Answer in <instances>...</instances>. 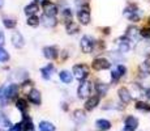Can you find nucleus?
<instances>
[{
    "mask_svg": "<svg viewBox=\"0 0 150 131\" xmlns=\"http://www.w3.org/2000/svg\"><path fill=\"white\" fill-rule=\"evenodd\" d=\"M43 20H45V21H43V24L47 26V28H48V26H50V28H54V26L57 24V21L55 20V17H47V16H45V19H43Z\"/></svg>",
    "mask_w": 150,
    "mask_h": 131,
    "instance_id": "31",
    "label": "nucleus"
},
{
    "mask_svg": "<svg viewBox=\"0 0 150 131\" xmlns=\"http://www.w3.org/2000/svg\"><path fill=\"white\" fill-rule=\"evenodd\" d=\"M80 47H81L82 52H85V54H90V52L93 51V47H94V41L91 39V37L83 36L81 38V42H80Z\"/></svg>",
    "mask_w": 150,
    "mask_h": 131,
    "instance_id": "5",
    "label": "nucleus"
},
{
    "mask_svg": "<svg viewBox=\"0 0 150 131\" xmlns=\"http://www.w3.org/2000/svg\"><path fill=\"white\" fill-rule=\"evenodd\" d=\"M18 89H20V87L17 85V84H11V85H8L7 88H5V91H4L5 102H7V101L13 100V98L18 94Z\"/></svg>",
    "mask_w": 150,
    "mask_h": 131,
    "instance_id": "7",
    "label": "nucleus"
},
{
    "mask_svg": "<svg viewBox=\"0 0 150 131\" xmlns=\"http://www.w3.org/2000/svg\"><path fill=\"white\" fill-rule=\"evenodd\" d=\"M96 91L99 96H105L108 91V85L105 83H97L96 84Z\"/></svg>",
    "mask_w": 150,
    "mask_h": 131,
    "instance_id": "24",
    "label": "nucleus"
},
{
    "mask_svg": "<svg viewBox=\"0 0 150 131\" xmlns=\"http://www.w3.org/2000/svg\"><path fill=\"white\" fill-rule=\"evenodd\" d=\"M73 75L77 80L83 81L89 76V67L86 64H76L73 66Z\"/></svg>",
    "mask_w": 150,
    "mask_h": 131,
    "instance_id": "1",
    "label": "nucleus"
},
{
    "mask_svg": "<svg viewBox=\"0 0 150 131\" xmlns=\"http://www.w3.org/2000/svg\"><path fill=\"white\" fill-rule=\"evenodd\" d=\"M91 67L96 71H103V69H108L111 67V63L106 58H96L93 60V63H91Z\"/></svg>",
    "mask_w": 150,
    "mask_h": 131,
    "instance_id": "6",
    "label": "nucleus"
},
{
    "mask_svg": "<svg viewBox=\"0 0 150 131\" xmlns=\"http://www.w3.org/2000/svg\"><path fill=\"white\" fill-rule=\"evenodd\" d=\"M124 14L128 17L131 21L133 22H137L138 20L141 19V14H140V11L137 9L136 5H128V7L124 9Z\"/></svg>",
    "mask_w": 150,
    "mask_h": 131,
    "instance_id": "4",
    "label": "nucleus"
},
{
    "mask_svg": "<svg viewBox=\"0 0 150 131\" xmlns=\"http://www.w3.org/2000/svg\"><path fill=\"white\" fill-rule=\"evenodd\" d=\"M128 41H129L128 38H119L116 41L120 52H127L129 50V42H128Z\"/></svg>",
    "mask_w": 150,
    "mask_h": 131,
    "instance_id": "22",
    "label": "nucleus"
},
{
    "mask_svg": "<svg viewBox=\"0 0 150 131\" xmlns=\"http://www.w3.org/2000/svg\"><path fill=\"white\" fill-rule=\"evenodd\" d=\"M5 43V37H4V33L0 31V47H3V45Z\"/></svg>",
    "mask_w": 150,
    "mask_h": 131,
    "instance_id": "39",
    "label": "nucleus"
},
{
    "mask_svg": "<svg viewBox=\"0 0 150 131\" xmlns=\"http://www.w3.org/2000/svg\"><path fill=\"white\" fill-rule=\"evenodd\" d=\"M140 33H141V37H144V38H146V39H150V26L144 28Z\"/></svg>",
    "mask_w": 150,
    "mask_h": 131,
    "instance_id": "37",
    "label": "nucleus"
},
{
    "mask_svg": "<svg viewBox=\"0 0 150 131\" xmlns=\"http://www.w3.org/2000/svg\"><path fill=\"white\" fill-rule=\"evenodd\" d=\"M149 24H150V17H149Z\"/></svg>",
    "mask_w": 150,
    "mask_h": 131,
    "instance_id": "43",
    "label": "nucleus"
},
{
    "mask_svg": "<svg viewBox=\"0 0 150 131\" xmlns=\"http://www.w3.org/2000/svg\"><path fill=\"white\" fill-rule=\"evenodd\" d=\"M98 104H99V96H91V97H89L88 100H86L85 109L91 112V110H94L98 106Z\"/></svg>",
    "mask_w": 150,
    "mask_h": 131,
    "instance_id": "14",
    "label": "nucleus"
},
{
    "mask_svg": "<svg viewBox=\"0 0 150 131\" xmlns=\"http://www.w3.org/2000/svg\"><path fill=\"white\" fill-rule=\"evenodd\" d=\"M96 126L99 131H107L111 129V122L107 121V119H97Z\"/></svg>",
    "mask_w": 150,
    "mask_h": 131,
    "instance_id": "19",
    "label": "nucleus"
},
{
    "mask_svg": "<svg viewBox=\"0 0 150 131\" xmlns=\"http://www.w3.org/2000/svg\"><path fill=\"white\" fill-rule=\"evenodd\" d=\"M39 11V7L37 3H30L29 5L25 7V13L28 14V16H35V13Z\"/></svg>",
    "mask_w": 150,
    "mask_h": 131,
    "instance_id": "21",
    "label": "nucleus"
},
{
    "mask_svg": "<svg viewBox=\"0 0 150 131\" xmlns=\"http://www.w3.org/2000/svg\"><path fill=\"white\" fill-rule=\"evenodd\" d=\"M48 0H35V3H39V4H45V3H47Z\"/></svg>",
    "mask_w": 150,
    "mask_h": 131,
    "instance_id": "41",
    "label": "nucleus"
},
{
    "mask_svg": "<svg viewBox=\"0 0 150 131\" xmlns=\"http://www.w3.org/2000/svg\"><path fill=\"white\" fill-rule=\"evenodd\" d=\"M39 22H41V20H39V17H37V16H29L28 17V25L29 26H38L39 25Z\"/></svg>",
    "mask_w": 150,
    "mask_h": 131,
    "instance_id": "29",
    "label": "nucleus"
},
{
    "mask_svg": "<svg viewBox=\"0 0 150 131\" xmlns=\"http://www.w3.org/2000/svg\"><path fill=\"white\" fill-rule=\"evenodd\" d=\"M43 5V12H45V16L47 17H55L57 14V7L56 4H54V3L51 1H47Z\"/></svg>",
    "mask_w": 150,
    "mask_h": 131,
    "instance_id": "9",
    "label": "nucleus"
},
{
    "mask_svg": "<svg viewBox=\"0 0 150 131\" xmlns=\"http://www.w3.org/2000/svg\"><path fill=\"white\" fill-rule=\"evenodd\" d=\"M65 28H67V33H68V34H76L77 31H79V25H77V24H74L73 21L67 22V25H65Z\"/></svg>",
    "mask_w": 150,
    "mask_h": 131,
    "instance_id": "26",
    "label": "nucleus"
},
{
    "mask_svg": "<svg viewBox=\"0 0 150 131\" xmlns=\"http://www.w3.org/2000/svg\"><path fill=\"white\" fill-rule=\"evenodd\" d=\"M3 7V0H0V8Z\"/></svg>",
    "mask_w": 150,
    "mask_h": 131,
    "instance_id": "42",
    "label": "nucleus"
},
{
    "mask_svg": "<svg viewBox=\"0 0 150 131\" xmlns=\"http://www.w3.org/2000/svg\"><path fill=\"white\" fill-rule=\"evenodd\" d=\"M38 129H39V131H55L56 130L54 125L48 121H41L38 125Z\"/></svg>",
    "mask_w": 150,
    "mask_h": 131,
    "instance_id": "23",
    "label": "nucleus"
},
{
    "mask_svg": "<svg viewBox=\"0 0 150 131\" xmlns=\"http://www.w3.org/2000/svg\"><path fill=\"white\" fill-rule=\"evenodd\" d=\"M3 24H4V26L7 29H14L16 28V25H17V22L14 21V20H12V19H4L3 20Z\"/></svg>",
    "mask_w": 150,
    "mask_h": 131,
    "instance_id": "32",
    "label": "nucleus"
},
{
    "mask_svg": "<svg viewBox=\"0 0 150 131\" xmlns=\"http://www.w3.org/2000/svg\"><path fill=\"white\" fill-rule=\"evenodd\" d=\"M62 16H63V20L65 21V24H67V22H71L72 21V16H73V14H72V11L71 9L65 8V9L62 12Z\"/></svg>",
    "mask_w": 150,
    "mask_h": 131,
    "instance_id": "28",
    "label": "nucleus"
},
{
    "mask_svg": "<svg viewBox=\"0 0 150 131\" xmlns=\"http://www.w3.org/2000/svg\"><path fill=\"white\" fill-rule=\"evenodd\" d=\"M43 55H45L46 59L54 60V59H56V58H57L59 52H57V50L55 47H52V46H47V47L43 49Z\"/></svg>",
    "mask_w": 150,
    "mask_h": 131,
    "instance_id": "13",
    "label": "nucleus"
},
{
    "mask_svg": "<svg viewBox=\"0 0 150 131\" xmlns=\"http://www.w3.org/2000/svg\"><path fill=\"white\" fill-rule=\"evenodd\" d=\"M136 109L137 110H142V112H150V105L148 102L138 101V102H136Z\"/></svg>",
    "mask_w": 150,
    "mask_h": 131,
    "instance_id": "30",
    "label": "nucleus"
},
{
    "mask_svg": "<svg viewBox=\"0 0 150 131\" xmlns=\"http://www.w3.org/2000/svg\"><path fill=\"white\" fill-rule=\"evenodd\" d=\"M8 59H9V54H8V52L5 51L3 47H0V63H1V62H7Z\"/></svg>",
    "mask_w": 150,
    "mask_h": 131,
    "instance_id": "35",
    "label": "nucleus"
},
{
    "mask_svg": "<svg viewBox=\"0 0 150 131\" xmlns=\"http://www.w3.org/2000/svg\"><path fill=\"white\" fill-rule=\"evenodd\" d=\"M117 69H119V72L122 74V76H124V75L127 74V67H125V66L119 64V66H117Z\"/></svg>",
    "mask_w": 150,
    "mask_h": 131,
    "instance_id": "38",
    "label": "nucleus"
},
{
    "mask_svg": "<svg viewBox=\"0 0 150 131\" xmlns=\"http://www.w3.org/2000/svg\"><path fill=\"white\" fill-rule=\"evenodd\" d=\"M21 123H22V131H35L34 125H33V121H31V118L28 117L26 114H24Z\"/></svg>",
    "mask_w": 150,
    "mask_h": 131,
    "instance_id": "17",
    "label": "nucleus"
},
{
    "mask_svg": "<svg viewBox=\"0 0 150 131\" xmlns=\"http://www.w3.org/2000/svg\"><path fill=\"white\" fill-rule=\"evenodd\" d=\"M137 51L140 52V54H149L150 52V43H140V45L137 46Z\"/></svg>",
    "mask_w": 150,
    "mask_h": 131,
    "instance_id": "27",
    "label": "nucleus"
},
{
    "mask_svg": "<svg viewBox=\"0 0 150 131\" xmlns=\"http://www.w3.org/2000/svg\"><path fill=\"white\" fill-rule=\"evenodd\" d=\"M16 107L20 110V112H22L25 114V112H26V109H28L26 100H24V98H18V100L16 101Z\"/></svg>",
    "mask_w": 150,
    "mask_h": 131,
    "instance_id": "25",
    "label": "nucleus"
},
{
    "mask_svg": "<svg viewBox=\"0 0 150 131\" xmlns=\"http://www.w3.org/2000/svg\"><path fill=\"white\" fill-rule=\"evenodd\" d=\"M31 87H33V83L31 81H25V83H22V85H21V89L24 91L26 94H29V92L31 91Z\"/></svg>",
    "mask_w": 150,
    "mask_h": 131,
    "instance_id": "34",
    "label": "nucleus"
},
{
    "mask_svg": "<svg viewBox=\"0 0 150 131\" xmlns=\"http://www.w3.org/2000/svg\"><path fill=\"white\" fill-rule=\"evenodd\" d=\"M28 98H29V101L34 105L42 104V96H41V92H39L38 89H31L28 94Z\"/></svg>",
    "mask_w": 150,
    "mask_h": 131,
    "instance_id": "10",
    "label": "nucleus"
},
{
    "mask_svg": "<svg viewBox=\"0 0 150 131\" xmlns=\"http://www.w3.org/2000/svg\"><path fill=\"white\" fill-rule=\"evenodd\" d=\"M72 118H73V121L76 122L77 125H80V123H82V122H85L86 114H85V112H83V110L77 109V110H74V112H73V115H72Z\"/></svg>",
    "mask_w": 150,
    "mask_h": 131,
    "instance_id": "18",
    "label": "nucleus"
},
{
    "mask_svg": "<svg viewBox=\"0 0 150 131\" xmlns=\"http://www.w3.org/2000/svg\"><path fill=\"white\" fill-rule=\"evenodd\" d=\"M117 94H119V98L120 101H122L123 104H129L132 100V96L131 93H129V91L127 88H120L119 91H117Z\"/></svg>",
    "mask_w": 150,
    "mask_h": 131,
    "instance_id": "16",
    "label": "nucleus"
},
{
    "mask_svg": "<svg viewBox=\"0 0 150 131\" xmlns=\"http://www.w3.org/2000/svg\"><path fill=\"white\" fill-rule=\"evenodd\" d=\"M140 36H141V33L138 31V29L136 26H131V28L127 29V38L129 41H132V42H137Z\"/></svg>",
    "mask_w": 150,
    "mask_h": 131,
    "instance_id": "15",
    "label": "nucleus"
},
{
    "mask_svg": "<svg viewBox=\"0 0 150 131\" xmlns=\"http://www.w3.org/2000/svg\"><path fill=\"white\" fill-rule=\"evenodd\" d=\"M91 93V83L89 81H80V85H79V89H77V96L80 98H86L89 97Z\"/></svg>",
    "mask_w": 150,
    "mask_h": 131,
    "instance_id": "3",
    "label": "nucleus"
},
{
    "mask_svg": "<svg viewBox=\"0 0 150 131\" xmlns=\"http://www.w3.org/2000/svg\"><path fill=\"white\" fill-rule=\"evenodd\" d=\"M0 122H1V125H3L4 127H7V129H9V127L13 126V125L11 123V121H9V119H8L7 117H5L4 114H0Z\"/></svg>",
    "mask_w": 150,
    "mask_h": 131,
    "instance_id": "33",
    "label": "nucleus"
},
{
    "mask_svg": "<svg viewBox=\"0 0 150 131\" xmlns=\"http://www.w3.org/2000/svg\"><path fill=\"white\" fill-rule=\"evenodd\" d=\"M77 19H79L80 24L82 25H88L90 22V9L89 5H83L80 8V11L77 12Z\"/></svg>",
    "mask_w": 150,
    "mask_h": 131,
    "instance_id": "2",
    "label": "nucleus"
},
{
    "mask_svg": "<svg viewBox=\"0 0 150 131\" xmlns=\"http://www.w3.org/2000/svg\"><path fill=\"white\" fill-rule=\"evenodd\" d=\"M138 127V119L133 115H128L124 121V131H136Z\"/></svg>",
    "mask_w": 150,
    "mask_h": 131,
    "instance_id": "8",
    "label": "nucleus"
},
{
    "mask_svg": "<svg viewBox=\"0 0 150 131\" xmlns=\"http://www.w3.org/2000/svg\"><path fill=\"white\" fill-rule=\"evenodd\" d=\"M59 77L64 84H71L72 80H73V75H72L69 71H65V69L59 72Z\"/></svg>",
    "mask_w": 150,
    "mask_h": 131,
    "instance_id": "20",
    "label": "nucleus"
},
{
    "mask_svg": "<svg viewBox=\"0 0 150 131\" xmlns=\"http://www.w3.org/2000/svg\"><path fill=\"white\" fill-rule=\"evenodd\" d=\"M120 77H122V74L119 72V69H117V67H116L115 69H112V72H111V79H112V81H117Z\"/></svg>",
    "mask_w": 150,
    "mask_h": 131,
    "instance_id": "36",
    "label": "nucleus"
},
{
    "mask_svg": "<svg viewBox=\"0 0 150 131\" xmlns=\"http://www.w3.org/2000/svg\"><path fill=\"white\" fill-rule=\"evenodd\" d=\"M12 43H13L14 47H17V49L24 47L25 39H24V37H22V34L18 33V31H14L12 34Z\"/></svg>",
    "mask_w": 150,
    "mask_h": 131,
    "instance_id": "12",
    "label": "nucleus"
},
{
    "mask_svg": "<svg viewBox=\"0 0 150 131\" xmlns=\"http://www.w3.org/2000/svg\"><path fill=\"white\" fill-rule=\"evenodd\" d=\"M145 96H146V97H148L149 100H150V88H149V89H146V91H145Z\"/></svg>",
    "mask_w": 150,
    "mask_h": 131,
    "instance_id": "40",
    "label": "nucleus"
},
{
    "mask_svg": "<svg viewBox=\"0 0 150 131\" xmlns=\"http://www.w3.org/2000/svg\"><path fill=\"white\" fill-rule=\"evenodd\" d=\"M54 72H55V67H54L52 63H48L46 67L41 68V75H42V77L45 79V80H50V79L52 77Z\"/></svg>",
    "mask_w": 150,
    "mask_h": 131,
    "instance_id": "11",
    "label": "nucleus"
}]
</instances>
